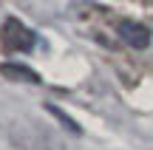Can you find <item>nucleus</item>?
<instances>
[{"mask_svg": "<svg viewBox=\"0 0 153 150\" xmlns=\"http://www.w3.org/2000/svg\"><path fill=\"white\" fill-rule=\"evenodd\" d=\"M119 40H122V45L139 51V48H148V45H150V31L142 26V23L122 17V23H119Z\"/></svg>", "mask_w": 153, "mask_h": 150, "instance_id": "obj_3", "label": "nucleus"}, {"mask_svg": "<svg viewBox=\"0 0 153 150\" xmlns=\"http://www.w3.org/2000/svg\"><path fill=\"white\" fill-rule=\"evenodd\" d=\"M48 111H51V113H54V116H57V119H60V122H62V125H65V128H68V130H71V133H79V128H76V122H71V119H68V116H65V113H62V111H60V108H54V105H48Z\"/></svg>", "mask_w": 153, "mask_h": 150, "instance_id": "obj_5", "label": "nucleus"}, {"mask_svg": "<svg viewBox=\"0 0 153 150\" xmlns=\"http://www.w3.org/2000/svg\"><path fill=\"white\" fill-rule=\"evenodd\" d=\"M76 17H79V26L91 34L97 43H102L105 48H119V23L122 17H116L111 9H102V6H79L76 9Z\"/></svg>", "mask_w": 153, "mask_h": 150, "instance_id": "obj_1", "label": "nucleus"}, {"mask_svg": "<svg viewBox=\"0 0 153 150\" xmlns=\"http://www.w3.org/2000/svg\"><path fill=\"white\" fill-rule=\"evenodd\" d=\"M0 37H3V45H6V48H9V51H17V54H31V51H34V43H37L34 31L23 20H17V17H6Z\"/></svg>", "mask_w": 153, "mask_h": 150, "instance_id": "obj_2", "label": "nucleus"}, {"mask_svg": "<svg viewBox=\"0 0 153 150\" xmlns=\"http://www.w3.org/2000/svg\"><path fill=\"white\" fill-rule=\"evenodd\" d=\"M0 74L6 79H17V82H40V77L26 65H17V62H0Z\"/></svg>", "mask_w": 153, "mask_h": 150, "instance_id": "obj_4", "label": "nucleus"}]
</instances>
